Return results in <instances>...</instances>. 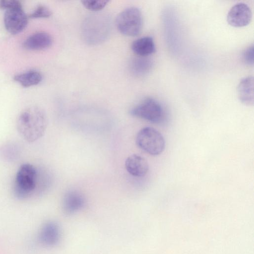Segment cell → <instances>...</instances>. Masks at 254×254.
Segmentation results:
<instances>
[{
  "label": "cell",
  "instance_id": "52a82bcc",
  "mask_svg": "<svg viewBox=\"0 0 254 254\" xmlns=\"http://www.w3.org/2000/svg\"><path fill=\"white\" fill-rule=\"evenodd\" d=\"M4 25L6 30L11 34L21 32L28 24V17L23 7L6 10L3 17Z\"/></svg>",
  "mask_w": 254,
  "mask_h": 254
},
{
  "label": "cell",
  "instance_id": "8992f818",
  "mask_svg": "<svg viewBox=\"0 0 254 254\" xmlns=\"http://www.w3.org/2000/svg\"><path fill=\"white\" fill-rule=\"evenodd\" d=\"M130 114L152 123H159L163 120L165 111L157 100L147 98L132 108Z\"/></svg>",
  "mask_w": 254,
  "mask_h": 254
},
{
  "label": "cell",
  "instance_id": "6da1fadb",
  "mask_svg": "<svg viewBox=\"0 0 254 254\" xmlns=\"http://www.w3.org/2000/svg\"><path fill=\"white\" fill-rule=\"evenodd\" d=\"M48 124L45 112L39 108L33 107L24 110L19 114L16 121V127L24 140L33 142L43 136Z\"/></svg>",
  "mask_w": 254,
  "mask_h": 254
},
{
  "label": "cell",
  "instance_id": "8fae6325",
  "mask_svg": "<svg viewBox=\"0 0 254 254\" xmlns=\"http://www.w3.org/2000/svg\"><path fill=\"white\" fill-rule=\"evenodd\" d=\"M125 166L129 174L136 177L145 176L149 170V164L147 160L136 154H131L126 159Z\"/></svg>",
  "mask_w": 254,
  "mask_h": 254
},
{
  "label": "cell",
  "instance_id": "2e32d148",
  "mask_svg": "<svg viewBox=\"0 0 254 254\" xmlns=\"http://www.w3.org/2000/svg\"><path fill=\"white\" fill-rule=\"evenodd\" d=\"M14 80L23 87H28L40 83L42 80V75L38 71L30 70L15 75Z\"/></svg>",
  "mask_w": 254,
  "mask_h": 254
},
{
  "label": "cell",
  "instance_id": "4fadbf2b",
  "mask_svg": "<svg viewBox=\"0 0 254 254\" xmlns=\"http://www.w3.org/2000/svg\"><path fill=\"white\" fill-rule=\"evenodd\" d=\"M53 40L46 32H37L28 37L23 44L24 48L29 50H41L51 46Z\"/></svg>",
  "mask_w": 254,
  "mask_h": 254
},
{
  "label": "cell",
  "instance_id": "9a60e30c",
  "mask_svg": "<svg viewBox=\"0 0 254 254\" xmlns=\"http://www.w3.org/2000/svg\"><path fill=\"white\" fill-rule=\"evenodd\" d=\"M153 65L152 61L146 57L134 59L130 63V69L135 75L142 76L147 74Z\"/></svg>",
  "mask_w": 254,
  "mask_h": 254
},
{
  "label": "cell",
  "instance_id": "7c38bea8",
  "mask_svg": "<svg viewBox=\"0 0 254 254\" xmlns=\"http://www.w3.org/2000/svg\"><path fill=\"white\" fill-rule=\"evenodd\" d=\"M254 78L246 77L240 81L237 87L238 98L246 106H253L254 103Z\"/></svg>",
  "mask_w": 254,
  "mask_h": 254
},
{
  "label": "cell",
  "instance_id": "30bf717a",
  "mask_svg": "<svg viewBox=\"0 0 254 254\" xmlns=\"http://www.w3.org/2000/svg\"><path fill=\"white\" fill-rule=\"evenodd\" d=\"M85 204L83 195L75 190L67 191L63 198L62 207L64 212L67 215L73 214L82 209Z\"/></svg>",
  "mask_w": 254,
  "mask_h": 254
},
{
  "label": "cell",
  "instance_id": "e0dca14e",
  "mask_svg": "<svg viewBox=\"0 0 254 254\" xmlns=\"http://www.w3.org/2000/svg\"><path fill=\"white\" fill-rule=\"evenodd\" d=\"M109 0H83L82 4L87 9L94 11H98L102 9L109 2Z\"/></svg>",
  "mask_w": 254,
  "mask_h": 254
},
{
  "label": "cell",
  "instance_id": "3957f363",
  "mask_svg": "<svg viewBox=\"0 0 254 254\" xmlns=\"http://www.w3.org/2000/svg\"><path fill=\"white\" fill-rule=\"evenodd\" d=\"M110 19L104 14L90 15L84 21L82 32L85 40L96 44L106 39L110 31Z\"/></svg>",
  "mask_w": 254,
  "mask_h": 254
},
{
  "label": "cell",
  "instance_id": "ba28073f",
  "mask_svg": "<svg viewBox=\"0 0 254 254\" xmlns=\"http://www.w3.org/2000/svg\"><path fill=\"white\" fill-rule=\"evenodd\" d=\"M250 7L245 3L239 2L229 10L227 20L229 24L235 27H242L248 25L252 20Z\"/></svg>",
  "mask_w": 254,
  "mask_h": 254
},
{
  "label": "cell",
  "instance_id": "ac0fdd59",
  "mask_svg": "<svg viewBox=\"0 0 254 254\" xmlns=\"http://www.w3.org/2000/svg\"><path fill=\"white\" fill-rule=\"evenodd\" d=\"M52 15L51 10L45 5H40L30 14L31 18H47Z\"/></svg>",
  "mask_w": 254,
  "mask_h": 254
},
{
  "label": "cell",
  "instance_id": "277c9868",
  "mask_svg": "<svg viewBox=\"0 0 254 254\" xmlns=\"http://www.w3.org/2000/svg\"><path fill=\"white\" fill-rule=\"evenodd\" d=\"M135 142L141 150L153 156L160 155L165 148V140L162 134L150 127L139 130L136 134Z\"/></svg>",
  "mask_w": 254,
  "mask_h": 254
},
{
  "label": "cell",
  "instance_id": "5bb4252c",
  "mask_svg": "<svg viewBox=\"0 0 254 254\" xmlns=\"http://www.w3.org/2000/svg\"><path fill=\"white\" fill-rule=\"evenodd\" d=\"M132 51L136 55L146 57L155 52V46L151 37H143L133 41L131 44Z\"/></svg>",
  "mask_w": 254,
  "mask_h": 254
},
{
  "label": "cell",
  "instance_id": "5b68a950",
  "mask_svg": "<svg viewBox=\"0 0 254 254\" xmlns=\"http://www.w3.org/2000/svg\"><path fill=\"white\" fill-rule=\"evenodd\" d=\"M143 19L141 12L136 7H129L122 11L116 19L119 31L127 36H135L141 30Z\"/></svg>",
  "mask_w": 254,
  "mask_h": 254
},
{
  "label": "cell",
  "instance_id": "d6986e66",
  "mask_svg": "<svg viewBox=\"0 0 254 254\" xmlns=\"http://www.w3.org/2000/svg\"><path fill=\"white\" fill-rule=\"evenodd\" d=\"M22 5L21 2L17 0H0V8L9 9L14 8L21 7Z\"/></svg>",
  "mask_w": 254,
  "mask_h": 254
},
{
  "label": "cell",
  "instance_id": "9c48e42d",
  "mask_svg": "<svg viewBox=\"0 0 254 254\" xmlns=\"http://www.w3.org/2000/svg\"><path fill=\"white\" fill-rule=\"evenodd\" d=\"M61 238V230L58 224L53 221L45 222L41 227L38 235L40 243L46 247L56 246Z\"/></svg>",
  "mask_w": 254,
  "mask_h": 254
},
{
  "label": "cell",
  "instance_id": "ffe728a7",
  "mask_svg": "<svg viewBox=\"0 0 254 254\" xmlns=\"http://www.w3.org/2000/svg\"><path fill=\"white\" fill-rule=\"evenodd\" d=\"M254 46L252 45L246 49L243 53V59L249 65L254 64Z\"/></svg>",
  "mask_w": 254,
  "mask_h": 254
},
{
  "label": "cell",
  "instance_id": "7a4b0ae2",
  "mask_svg": "<svg viewBox=\"0 0 254 254\" xmlns=\"http://www.w3.org/2000/svg\"><path fill=\"white\" fill-rule=\"evenodd\" d=\"M37 172L32 164L25 163L18 169L14 180V194L16 197L24 199L30 197L36 187Z\"/></svg>",
  "mask_w": 254,
  "mask_h": 254
}]
</instances>
